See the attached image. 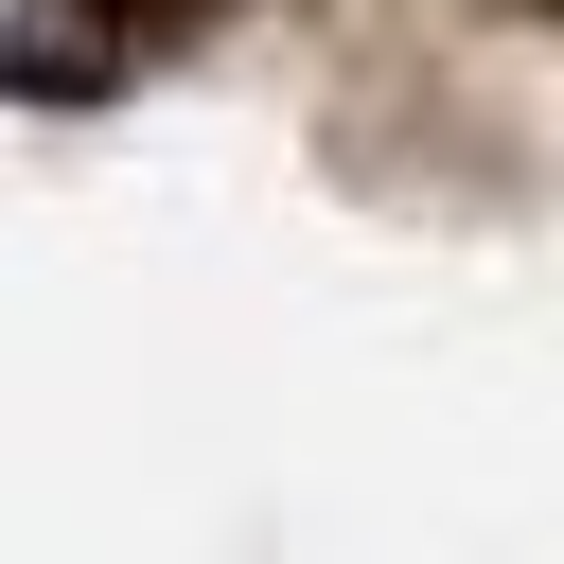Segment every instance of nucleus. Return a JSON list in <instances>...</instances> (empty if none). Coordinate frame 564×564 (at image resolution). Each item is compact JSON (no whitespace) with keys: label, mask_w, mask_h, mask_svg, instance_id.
I'll list each match as a JSON object with an SVG mask.
<instances>
[{"label":"nucleus","mask_w":564,"mask_h":564,"mask_svg":"<svg viewBox=\"0 0 564 564\" xmlns=\"http://www.w3.org/2000/svg\"><path fill=\"white\" fill-rule=\"evenodd\" d=\"M106 35H176V18H212V0H88Z\"/></svg>","instance_id":"1"}]
</instances>
